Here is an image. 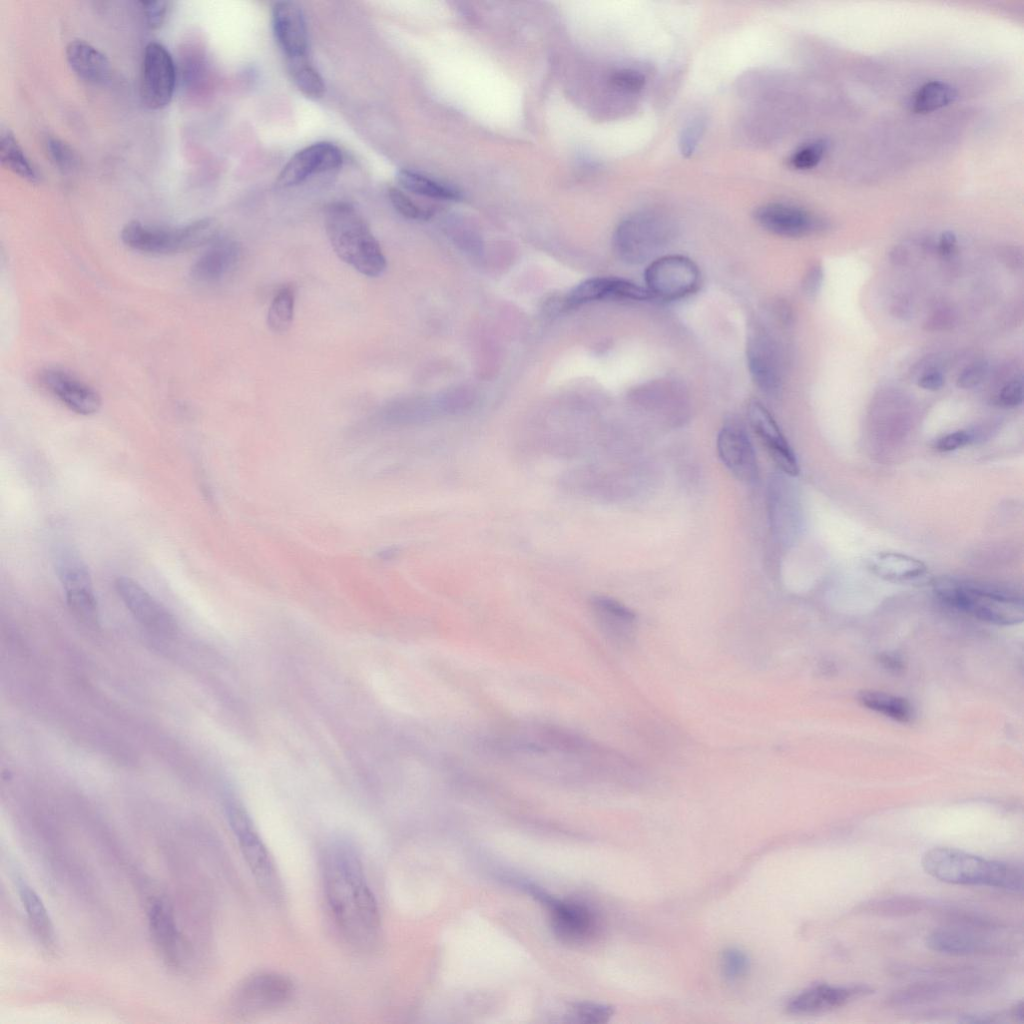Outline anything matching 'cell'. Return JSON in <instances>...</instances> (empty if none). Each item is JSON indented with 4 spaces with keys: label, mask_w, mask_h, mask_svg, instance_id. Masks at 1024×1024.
Instances as JSON below:
<instances>
[{
    "label": "cell",
    "mask_w": 1024,
    "mask_h": 1024,
    "mask_svg": "<svg viewBox=\"0 0 1024 1024\" xmlns=\"http://www.w3.org/2000/svg\"><path fill=\"white\" fill-rule=\"evenodd\" d=\"M324 885L331 912L344 935L354 944H371L380 928V912L352 850L337 846L328 851Z\"/></svg>",
    "instance_id": "obj_1"
},
{
    "label": "cell",
    "mask_w": 1024,
    "mask_h": 1024,
    "mask_svg": "<svg viewBox=\"0 0 1024 1024\" xmlns=\"http://www.w3.org/2000/svg\"><path fill=\"white\" fill-rule=\"evenodd\" d=\"M921 864L927 874L941 882L988 886L1013 892L1023 890L1022 867L955 848H931L923 854Z\"/></svg>",
    "instance_id": "obj_2"
},
{
    "label": "cell",
    "mask_w": 1024,
    "mask_h": 1024,
    "mask_svg": "<svg viewBox=\"0 0 1024 1024\" xmlns=\"http://www.w3.org/2000/svg\"><path fill=\"white\" fill-rule=\"evenodd\" d=\"M327 237L336 255L368 277L381 275L386 258L361 214L347 202H333L324 212Z\"/></svg>",
    "instance_id": "obj_3"
},
{
    "label": "cell",
    "mask_w": 1024,
    "mask_h": 1024,
    "mask_svg": "<svg viewBox=\"0 0 1024 1024\" xmlns=\"http://www.w3.org/2000/svg\"><path fill=\"white\" fill-rule=\"evenodd\" d=\"M219 238V225L212 218L199 219L179 227L131 221L121 231L129 248L148 254L167 255L209 245Z\"/></svg>",
    "instance_id": "obj_4"
},
{
    "label": "cell",
    "mask_w": 1024,
    "mask_h": 1024,
    "mask_svg": "<svg viewBox=\"0 0 1024 1024\" xmlns=\"http://www.w3.org/2000/svg\"><path fill=\"white\" fill-rule=\"evenodd\" d=\"M947 605L977 619L997 625H1014L1024 619L1021 598L973 584L943 580L935 588Z\"/></svg>",
    "instance_id": "obj_5"
},
{
    "label": "cell",
    "mask_w": 1024,
    "mask_h": 1024,
    "mask_svg": "<svg viewBox=\"0 0 1024 1024\" xmlns=\"http://www.w3.org/2000/svg\"><path fill=\"white\" fill-rule=\"evenodd\" d=\"M673 234L674 226L667 217L655 212H640L618 224L613 245L623 261L640 264L662 250Z\"/></svg>",
    "instance_id": "obj_6"
},
{
    "label": "cell",
    "mask_w": 1024,
    "mask_h": 1024,
    "mask_svg": "<svg viewBox=\"0 0 1024 1024\" xmlns=\"http://www.w3.org/2000/svg\"><path fill=\"white\" fill-rule=\"evenodd\" d=\"M54 561L71 613L83 624L97 626L99 609L88 566L77 552L66 546L56 550Z\"/></svg>",
    "instance_id": "obj_7"
},
{
    "label": "cell",
    "mask_w": 1024,
    "mask_h": 1024,
    "mask_svg": "<svg viewBox=\"0 0 1024 1024\" xmlns=\"http://www.w3.org/2000/svg\"><path fill=\"white\" fill-rule=\"evenodd\" d=\"M226 815L242 855L259 886L267 894L276 895L278 882L272 860L249 815L234 801L226 804Z\"/></svg>",
    "instance_id": "obj_8"
},
{
    "label": "cell",
    "mask_w": 1024,
    "mask_h": 1024,
    "mask_svg": "<svg viewBox=\"0 0 1024 1024\" xmlns=\"http://www.w3.org/2000/svg\"><path fill=\"white\" fill-rule=\"evenodd\" d=\"M697 265L682 255H665L646 268L644 280L652 297L675 300L694 292L699 284Z\"/></svg>",
    "instance_id": "obj_9"
},
{
    "label": "cell",
    "mask_w": 1024,
    "mask_h": 1024,
    "mask_svg": "<svg viewBox=\"0 0 1024 1024\" xmlns=\"http://www.w3.org/2000/svg\"><path fill=\"white\" fill-rule=\"evenodd\" d=\"M176 66L170 52L159 42L145 46L140 74V95L146 107L158 110L167 106L174 94Z\"/></svg>",
    "instance_id": "obj_10"
},
{
    "label": "cell",
    "mask_w": 1024,
    "mask_h": 1024,
    "mask_svg": "<svg viewBox=\"0 0 1024 1024\" xmlns=\"http://www.w3.org/2000/svg\"><path fill=\"white\" fill-rule=\"evenodd\" d=\"M748 370L756 386L776 396L782 386V356L776 337L764 326L754 325L746 344Z\"/></svg>",
    "instance_id": "obj_11"
},
{
    "label": "cell",
    "mask_w": 1024,
    "mask_h": 1024,
    "mask_svg": "<svg viewBox=\"0 0 1024 1024\" xmlns=\"http://www.w3.org/2000/svg\"><path fill=\"white\" fill-rule=\"evenodd\" d=\"M293 992L294 985L288 977L275 972H259L239 985L233 1004L241 1013H257L283 1006Z\"/></svg>",
    "instance_id": "obj_12"
},
{
    "label": "cell",
    "mask_w": 1024,
    "mask_h": 1024,
    "mask_svg": "<svg viewBox=\"0 0 1024 1024\" xmlns=\"http://www.w3.org/2000/svg\"><path fill=\"white\" fill-rule=\"evenodd\" d=\"M343 163L341 150L332 143L318 142L296 152L283 166L276 179L279 188L297 186L310 177L339 169Z\"/></svg>",
    "instance_id": "obj_13"
},
{
    "label": "cell",
    "mask_w": 1024,
    "mask_h": 1024,
    "mask_svg": "<svg viewBox=\"0 0 1024 1024\" xmlns=\"http://www.w3.org/2000/svg\"><path fill=\"white\" fill-rule=\"evenodd\" d=\"M41 386L69 410L79 415H92L101 407L99 393L74 374L58 367H46L38 374Z\"/></svg>",
    "instance_id": "obj_14"
},
{
    "label": "cell",
    "mask_w": 1024,
    "mask_h": 1024,
    "mask_svg": "<svg viewBox=\"0 0 1024 1024\" xmlns=\"http://www.w3.org/2000/svg\"><path fill=\"white\" fill-rule=\"evenodd\" d=\"M117 594L131 614L147 629L170 636L177 630L173 615L143 586L129 577L115 581Z\"/></svg>",
    "instance_id": "obj_15"
},
{
    "label": "cell",
    "mask_w": 1024,
    "mask_h": 1024,
    "mask_svg": "<svg viewBox=\"0 0 1024 1024\" xmlns=\"http://www.w3.org/2000/svg\"><path fill=\"white\" fill-rule=\"evenodd\" d=\"M716 445L719 458L735 478L745 483L757 479L756 454L742 423L727 421L718 433Z\"/></svg>",
    "instance_id": "obj_16"
},
{
    "label": "cell",
    "mask_w": 1024,
    "mask_h": 1024,
    "mask_svg": "<svg viewBox=\"0 0 1024 1024\" xmlns=\"http://www.w3.org/2000/svg\"><path fill=\"white\" fill-rule=\"evenodd\" d=\"M529 891L549 909L554 932L561 940L582 943L595 934L596 920L586 906L555 899L533 886Z\"/></svg>",
    "instance_id": "obj_17"
},
{
    "label": "cell",
    "mask_w": 1024,
    "mask_h": 1024,
    "mask_svg": "<svg viewBox=\"0 0 1024 1024\" xmlns=\"http://www.w3.org/2000/svg\"><path fill=\"white\" fill-rule=\"evenodd\" d=\"M749 424L781 471L790 477L799 474L797 457L767 408L752 401L747 410Z\"/></svg>",
    "instance_id": "obj_18"
},
{
    "label": "cell",
    "mask_w": 1024,
    "mask_h": 1024,
    "mask_svg": "<svg viewBox=\"0 0 1024 1024\" xmlns=\"http://www.w3.org/2000/svg\"><path fill=\"white\" fill-rule=\"evenodd\" d=\"M651 297L646 288L630 281L614 277H594L572 288L563 298L562 307L571 309L600 300L640 301Z\"/></svg>",
    "instance_id": "obj_19"
},
{
    "label": "cell",
    "mask_w": 1024,
    "mask_h": 1024,
    "mask_svg": "<svg viewBox=\"0 0 1024 1024\" xmlns=\"http://www.w3.org/2000/svg\"><path fill=\"white\" fill-rule=\"evenodd\" d=\"M867 985L832 986L826 983L814 984L794 996L787 1005L792 1014L811 1015L840 1008L847 1003L871 994Z\"/></svg>",
    "instance_id": "obj_20"
},
{
    "label": "cell",
    "mask_w": 1024,
    "mask_h": 1024,
    "mask_svg": "<svg viewBox=\"0 0 1024 1024\" xmlns=\"http://www.w3.org/2000/svg\"><path fill=\"white\" fill-rule=\"evenodd\" d=\"M754 218L765 230L785 237H801L823 228L818 217L785 203L764 204L756 209Z\"/></svg>",
    "instance_id": "obj_21"
},
{
    "label": "cell",
    "mask_w": 1024,
    "mask_h": 1024,
    "mask_svg": "<svg viewBox=\"0 0 1024 1024\" xmlns=\"http://www.w3.org/2000/svg\"><path fill=\"white\" fill-rule=\"evenodd\" d=\"M275 38L286 58L308 56V33L301 8L294 2L280 1L272 8Z\"/></svg>",
    "instance_id": "obj_22"
},
{
    "label": "cell",
    "mask_w": 1024,
    "mask_h": 1024,
    "mask_svg": "<svg viewBox=\"0 0 1024 1024\" xmlns=\"http://www.w3.org/2000/svg\"><path fill=\"white\" fill-rule=\"evenodd\" d=\"M589 606L597 625L613 643L627 645L633 641L636 615L630 608L605 595L591 597Z\"/></svg>",
    "instance_id": "obj_23"
},
{
    "label": "cell",
    "mask_w": 1024,
    "mask_h": 1024,
    "mask_svg": "<svg viewBox=\"0 0 1024 1024\" xmlns=\"http://www.w3.org/2000/svg\"><path fill=\"white\" fill-rule=\"evenodd\" d=\"M982 982L978 978L924 981L910 984L895 991L888 999L892 1007H909L937 1001L947 996L967 994L977 990Z\"/></svg>",
    "instance_id": "obj_24"
},
{
    "label": "cell",
    "mask_w": 1024,
    "mask_h": 1024,
    "mask_svg": "<svg viewBox=\"0 0 1024 1024\" xmlns=\"http://www.w3.org/2000/svg\"><path fill=\"white\" fill-rule=\"evenodd\" d=\"M241 256L238 242L218 238L193 263L190 276L200 283L218 282L236 268Z\"/></svg>",
    "instance_id": "obj_25"
},
{
    "label": "cell",
    "mask_w": 1024,
    "mask_h": 1024,
    "mask_svg": "<svg viewBox=\"0 0 1024 1024\" xmlns=\"http://www.w3.org/2000/svg\"><path fill=\"white\" fill-rule=\"evenodd\" d=\"M925 944L935 952L955 956L992 954L1001 950L997 943L962 927L934 930L926 936Z\"/></svg>",
    "instance_id": "obj_26"
},
{
    "label": "cell",
    "mask_w": 1024,
    "mask_h": 1024,
    "mask_svg": "<svg viewBox=\"0 0 1024 1024\" xmlns=\"http://www.w3.org/2000/svg\"><path fill=\"white\" fill-rule=\"evenodd\" d=\"M149 929L163 959L169 965L177 966L182 955L181 936L172 911L161 901L154 902L150 907Z\"/></svg>",
    "instance_id": "obj_27"
},
{
    "label": "cell",
    "mask_w": 1024,
    "mask_h": 1024,
    "mask_svg": "<svg viewBox=\"0 0 1024 1024\" xmlns=\"http://www.w3.org/2000/svg\"><path fill=\"white\" fill-rule=\"evenodd\" d=\"M66 59L74 73L90 83L104 82L111 72L108 58L84 40L76 39L68 43Z\"/></svg>",
    "instance_id": "obj_28"
},
{
    "label": "cell",
    "mask_w": 1024,
    "mask_h": 1024,
    "mask_svg": "<svg viewBox=\"0 0 1024 1024\" xmlns=\"http://www.w3.org/2000/svg\"><path fill=\"white\" fill-rule=\"evenodd\" d=\"M869 568L889 581H909L923 576L927 566L921 560L899 552H879L869 560Z\"/></svg>",
    "instance_id": "obj_29"
},
{
    "label": "cell",
    "mask_w": 1024,
    "mask_h": 1024,
    "mask_svg": "<svg viewBox=\"0 0 1024 1024\" xmlns=\"http://www.w3.org/2000/svg\"><path fill=\"white\" fill-rule=\"evenodd\" d=\"M18 889L35 937L47 951H54L57 945L56 933L42 899L33 888L23 881L18 884Z\"/></svg>",
    "instance_id": "obj_30"
},
{
    "label": "cell",
    "mask_w": 1024,
    "mask_h": 1024,
    "mask_svg": "<svg viewBox=\"0 0 1024 1024\" xmlns=\"http://www.w3.org/2000/svg\"><path fill=\"white\" fill-rule=\"evenodd\" d=\"M0 161L2 165L29 183L39 181V174L26 156L14 134L2 128L0 133Z\"/></svg>",
    "instance_id": "obj_31"
},
{
    "label": "cell",
    "mask_w": 1024,
    "mask_h": 1024,
    "mask_svg": "<svg viewBox=\"0 0 1024 1024\" xmlns=\"http://www.w3.org/2000/svg\"><path fill=\"white\" fill-rule=\"evenodd\" d=\"M286 66L292 82L305 96L317 99L324 95V80L309 56L286 58Z\"/></svg>",
    "instance_id": "obj_32"
},
{
    "label": "cell",
    "mask_w": 1024,
    "mask_h": 1024,
    "mask_svg": "<svg viewBox=\"0 0 1024 1024\" xmlns=\"http://www.w3.org/2000/svg\"><path fill=\"white\" fill-rule=\"evenodd\" d=\"M858 699L863 706L896 721L906 723L912 719V707L903 698L883 692L862 691L859 693Z\"/></svg>",
    "instance_id": "obj_33"
},
{
    "label": "cell",
    "mask_w": 1024,
    "mask_h": 1024,
    "mask_svg": "<svg viewBox=\"0 0 1024 1024\" xmlns=\"http://www.w3.org/2000/svg\"><path fill=\"white\" fill-rule=\"evenodd\" d=\"M397 181L404 189L417 195L453 201L461 198L457 190L410 170H400Z\"/></svg>",
    "instance_id": "obj_34"
},
{
    "label": "cell",
    "mask_w": 1024,
    "mask_h": 1024,
    "mask_svg": "<svg viewBox=\"0 0 1024 1024\" xmlns=\"http://www.w3.org/2000/svg\"><path fill=\"white\" fill-rule=\"evenodd\" d=\"M956 90L946 82L930 81L915 93L912 109L916 113H928L941 109L956 98Z\"/></svg>",
    "instance_id": "obj_35"
},
{
    "label": "cell",
    "mask_w": 1024,
    "mask_h": 1024,
    "mask_svg": "<svg viewBox=\"0 0 1024 1024\" xmlns=\"http://www.w3.org/2000/svg\"><path fill=\"white\" fill-rule=\"evenodd\" d=\"M925 905L926 903L919 898L892 896L866 902L858 910L881 916H905L922 911Z\"/></svg>",
    "instance_id": "obj_36"
},
{
    "label": "cell",
    "mask_w": 1024,
    "mask_h": 1024,
    "mask_svg": "<svg viewBox=\"0 0 1024 1024\" xmlns=\"http://www.w3.org/2000/svg\"><path fill=\"white\" fill-rule=\"evenodd\" d=\"M295 293L291 286L282 287L272 299L267 313V325L274 333L289 330L294 317Z\"/></svg>",
    "instance_id": "obj_37"
},
{
    "label": "cell",
    "mask_w": 1024,
    "mask_h": 1024,
    "mask_svg": "<svg viewBox=\"0 0 1024 1024\" xmlns=\"http://www.w3.org/2000/svg\"><path fill=\"white\" fill-rule=\"evenodd\" d=\"M45 151L50 161L62 172H70L76 168L78 158L72 147L65 141L54 136H47L44 141Z\"/></svg>",
    "instance_id": "obj_38"
},
{
    "label": "cell",
    "mask_w": 1024,
    "mask_h": 1024,
    "mask_svg": "<svg viewBox=\"0 0 1024 1024\" xmlns=\"http://www.w3.org/2000/svg\"><path fill=\"white\" fill-rule=\"evenodd\" d=\"M828 144L825 140L819 139L810 142L796 150L789 158L791 167L797 170H807L818 165L823 158Z\"/></svg>",
    "instance_id": "obj_39"
},
{
    "label": "cell",
    "mask_w": 1024,
    "mask_h": 1024,
    "mask_svg": "<svg viewBox=\"0 0 1024 1024\" xmlns=\"http://www.w3.org/2000/svg\"><path fill=\"white\" fill-rule=\"evenodd\" d=\"M388 196L393 207L402 216L413 220H427L432 211L416 204L408 195L398 188H390Z\"/></svg>",
    "instance_id": "obj_40"
},
{
    "label": "cell",
    "mask_w": 1024,
    "mask_h": 1024,
    "mask_svg": "<svg viewBox=\"0 0 1024 1024\" xmlns=\"http://www.w3.org/2000/svg\"><path fill=\"white\" fill-rule=\"evenodd\" d=\"M749 967L747 956L738 949H728L722 954L721 968L724 976L732 981L746 975Z\"/></svg>",
    "instance_id": "obj_41"
},
{
    "label": "cell",
    "mask_w": 1024,
    "mask_h": 1024,
    "mask_svg": "<svg viewBox=\"0 0 1024 1024\" xmlns=\"http://www.w3.org/2000/svg\"><path fill=\"white\" fill-rule=\"evenodd\" d=\"M146 25L150 29H157L164 23L170 2L164 0H150L137 2Z\"/></svg>",
    "instance_id": "obj_42"
},
{
    "label": "cell",
    "mask_w": 1024,
    "mask_h": 1024,
    "mask_svg": "<svg viewBox=\"0 0 1024 1024\" xmlns=\"http://www.w3.org/2000/svg\"><path fill=\"white\" fill-rule=\"evenodd\" d=\"M704 129L705 123L700 117L691 120L685 126L679 140L680 152L683 156L689 157L694 153Z\"/></svg>",
    "instance_id": "obj_43"
},
{
    "label": "cell",
    "mask_w": 1024,
    "mask_h": 1024,
    "mask_svg": "<svg viewBox=\"0 0 1024 1024\" xmlns=\"http://www.w3.org/2000/svg\"><path fill=\"white\" fill-rule=\"evenodd\" d=\"M575 1014L585 1023H605L613 1015V1008L604 1004L583 1002L574 1007Z\"/></svg>",
    "instance_id": "obj_44"
},
{
    "label": "cell",
    "mask_w": 1024,
    "mask_h": 1024,
    "mask_svg": "<svg viewBox=\"0 0 1024 1024\" xmlns=\"http://www.w3.org/2000/svg\"><path fill=\"white\" fill-rule=\"evenodd\" d=\"M612 85L626 92H638L645 85V76L634 69H620L610 77Z\"/></svg>",
    "instance_id": "obj_45"
},
{
    "label": "cell",
    "mask_w": 1024,
    "mask_h": 1024,
    "mask_svg": "<svg viewBox=\"0 0 1024 1024\" xmlns=\"http://www.w3.org/2000/svg\"><path fill=\"white\" fill-rule=\"evenodd\" d=\"M1023 401V382L1021 378L1007 383L999 392L996 403L1005 408H1014Z\"/></svg>",
    "instance_id": "obj_46"
},
{
    "label": "cell",
    "mask_w": 1024,
    "mask_h": 1024,
    "mask_svg": "<svg viewBox=\"0 0 1024 1024\" xmlns=\"http://www.w3.org/2000/svg\"><path fill=\"white\" fill-rule=\"evenodd\" d=\"M988 366L985 362H975L966 367L957 378V386L962 389H970L979 385L987 374Z\"/></svg>",
    "instance_id": "obj_47"
},
{
    "label": "cell",
    "mask_w": 1024,
    "mask_h": 1024,
    "mask_svg": "<svg viewBox=\"0 0 1024 1024\" xmlns=\"http://www.w3.org/2000/svg\"><path fill=\"white\" fill-rule=\"evenodd\" d=\"M972 436L969 432L959 430L945 434L937 439L934 448L939 452H951L969 444Z\"/></svg>",
    "instance_id": "obj_48"
},
{
    "label": "cell",
    "mask_w": 1024,
    "mask_h": 1024,
    "mask_svg": "<svg viewBox=\"0 0 1024 1024\" xmlns=\"http://www.w3.org/2000/svg\"><path fill=\"white\" fill-rule=\"evenodd\" d=\"M822 280H823L822 268L819 265H814L807 272V274H806V276L804 278L803 290L805 291V293L808 296H815L818 293V291H819V289H820V287L822 285Z\"/></svg>",
    "instance_id": "obj_49"
},
{
    "label": "cell",
    "mask_w": 1024,
    "mask_h": 1024,
    "mask_svg": "<svg viewBox=\"0 0 1024 1024\" xmlns=\"http://www.w3.org/2000/svg\"><path fill=\"white\" fill-rule=\"evenodd\" d=\"M943 384L944 378L942 374L935 370H931L923 374L918 381V385L921 388L930 391H936L940 389L943 386Z\"/></svg>",
    "instance_id": "obj_50"
},
{
    "label": "cell",
    "mask_w": 1024,
    "mask_h": 1024,
    "mask_svg": "<svg viewBox=\"0 0 1024 1024\" xmlns=\"http://www.w3.org/2000/svg\"><path fill=\"white\" fill-rule=\"evenodd\" d=\"M956 236L951 231H945L941 234L938 242V251L942 256H950L956 248Z\"/></svg>",
    "instance_id": "obj_51"
},
{
    "label": "cell",
    "mask_w": 1024,
    "mask_h": 1024,
    "mask_svg": "<svg viewBox=\"0 0 1024 1024\" xmlns=\"http://www.w3.org/2000/svg\"><path fill=\"white\" fill-rule=\"evenodd\" d=\"M1010 1015L1016 1020L1023 1022L1024 1020V1004L1023 1001L1016 1003L1010 1010Z\"/></svg>",
    "instance_id": "obj_52"
},
{
    "label": "cell",
    "mask_w": 1024,
    "mask_h": 1024,
    "mask_svg": "<svg viewBox=\"0 0 1024 1024\" xmlns=\"http://www.w3.org/2000/svg\"><path fill=\"white\" fill-rule=\"evenodd\" d=\"M883 660L885 661L886 666H888L890 668H899L900 667L899 661L897 659H895V658H891L889 656H886Z\"/></svg>",
    "instance_id": "obj_53"
}]
</instances>
